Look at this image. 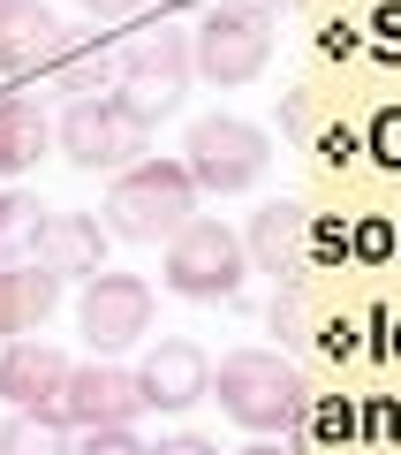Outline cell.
I'll list each match as a JSON object with an SVG mask.
<instances>
[{
	"instance_id": "1",
	"label": "cell",
	"mask_w": 401,
	"mask_h": 455,
	"mask_svg": "<svg viewBox=\"0 0 401 455\" xmlns=\"http://www.w3.org/2000/svg\"><path fill=\"white\" fill-rule=\"evenodd\" d=\"M212 403H220L242 433H288V425L303 418L311 387H303V372H295L280 349H227V357L212 364Z\"/></svg>"
},
{
	"instance_id": "2",
	"label": "cell",
	"mask_w": 401,
	"mask_h": 455,
	"mask_svg": "<svg viewBox=\"0 0 401 455\" xmlns=\"http://www.w3.org/2000/svg\"><path fill=\"white\" fill-rule=\"evenodd\" d=\"M197 197L205 190L190 182L182 160H137L106 190V235H122V243H175L197 220Z\"/></svg>"
},
{
	"instance_id": "3",
	"label": "cell",
	"mask_w": 401,
	"mask_h": 455,
	"mask_svg": "<svg viewBox=\"0 0 401 455\" xmlns=\"http://www.w3.org/2000/svg\"><path fill=\"white\" fill-rule=\"evenodd\" d=\"M265 61H273V8L265 0H220V8H205L190 23V68L205 84H220V92L257 84Z\"/></svg>"
},
{
	"instance_id": "4",
	"label": "cell",
	"mask_w": 401,
	"mask_h": 455,
	"mask_svg": "<svg viewBox=\"0 0 401 455\" xmlns=\"http://www.w3.org/2000/svg\"><path fill=\"white\" fill-rule=\"evenodd\" d=\"M265 160H273V137L257 130V122H242V114H197L190 130H182V167H190V182L205 197L250 190L265 175Z\"/></svg>"
},
{
	"instance_id": "5",
	"label": "cell",
	"mask_w": 401,
	"mask_h": 455,
	"mask_svg": "<svg viewBox=\"0 0 401 455\" xmlns=\"http://www.w3.org/2000/svg\"><path fill=\"white\" fill-rule=\"evenodd\" d=\"M53 145L83 175H129L137 160H152V130L114 99H68V114L53 122Z\"/></svg>"
},
{
	"instance_id": "6",
	"label": "cell",
	"mask_w": 401,
	"mask_h": 455,
	"mask_svg": "<svg viewBox=\"0 0 401 455\" xmlns=\"http://www.w3.org/2000/svg\"><path fill=\"white\" fill-rule=\"evenodd\" d=\"M242 281H250V243L227 220H212V212H197L175 243H167V289L190 296V304H220Z\"/></svg>"
},
{
	"instance_id": "7",
	"label": "cell",
	"mask_w": 401,
	"mask_h": 455,
	"mask_svg": "<svg viewBox=\"0 0 401 455\" xmlns=\"http://www.w3.org/2000/svg\"><path fill=\"white\" fill-rule=\"evenodd\" d=\"M182 76H190V31H152L122 53V76H114V107L137 114V122H160L182 107Z\"/></svg>"
},
{
	"instance_id": "8",
	"label": "cell",
	"mask_w": 401,
	"mask_h": 455,
	"mask_svg": "<svg viewBox=\"0 0 401 455\" xmlns=\"http://www.w3.org/2000/svg\"><path fill=\"white\" fill-rule=\"evenodd\" d=\"M53 410H61L76 433H122V425L145 418V387H137V372L91 357V364L68 372V387H61V403H53Z\"/></svg>"
},
{
	"instance_id": "9",
	"label": "cell",
	"mask_w": 401,
	"mask_h": 455,
	"mask_svg": "<svg viewBox=\"0 0 401 455\" xmlns=\"http://www.w3.org/2000/svg\"><path fill=\"white\" fill-rule=\"evenodd\" d=\"M76 326H83V341H91L98 357L145 341L152 334V281L145 274H98L76 304Z\"/></svg>"
},
{
	"instance_id": "10",
	"label": "cell",
	"mask_w": 401,
	"mask_h": 455,
	"mask_svg": "<svg viewBox=\"0 0 401 455\" xmlns=\"http://www.w3.org/2000/svg\"><path fill=\"white\" fill-rule=\"evenodd\" d=\"M137 387H145V410H190V403H212V357L197 341L167 334L152 341V357L137 364Z\"/></svg>"
},
{
	"instance_id": "11",
	"label": "cell",
	"mask_w": 401,
	"mask_h": 455,
	"mask_svg": "<svg viewBox=\"0 0 401 455\" xmlns=\"http://www.w3.org/2000/svg\"><path fill=\"white\" fill-rule=\"evenodd\" d=\"M68 372H76V364H68L53 341H38V334L0 341V403L8 410H53L61 387H68Z\"/></svg>"
},
{
	"instance_id": "12",
	"label": "cell",
	"mask_w": 401,
	"mask_h": 455,
	"mask_svg": "<svg viewBox=\"0 0 401 455\" xmlns=\"http://www.w3.org/2000/svg\"><path fill=\"white\" fill-rule=\"evenodd\" d=\"M38 266L61 281H98L106 274V220L98 212H46V228H38Z\"/></svg>"
},
{
	"instance_id": "13",
	"label": "cell",
	"mask_w": 401,
	"mask_h": 455,
	"mask_svg": "<svg viewBox=\"0 0 401 455\" xmlns=\"http://www.w3.org/2000/svg\"><path fill=\"white\" fill-rule=\"evenodd\" d=\"M53 53H61V23L46 0H0V76H23Z\"/></svg>"
},
{
	"instance_id": "14",
	"label": "cell",
	"mask_w": 401,
	"mask_h": 455,
	"mask_svg": "<svg viewBox=\"0 0 401 455\" xmlns=\"http://www.w3.org/2000/svg\"><path fill=\"white\" fill-rule=\"evenodd\" d=\"M303 235H311V212L295 205V197H273V205L250 220V274H295V259H303Z\"/></svg>"
},
{
	"instance_id": "15",
	"label": "cell",
	"mask_w": 401,
	"mask_h": 455,
	"mask_svg": "<svg viewBox=\"0 0 401 455\" xmlns=\"http://www.w3.org/2000/svg\"><path fill=\"white\" fill-rule=\"evenodd\" d=\"M53 304H61V274H46V266H8L0 274V341L38 334L53 319Z\"/></svg>"
},
{
	"instance_id": "16",
	"label": "cell",
	"mask_w": 401,
	"mask_h": 455,
	"mask_svg": "<svg viewBox=\"0 0 401 455\" xmlns=\"http://www.w3.org/2000/svg\"><path fill=\"white\" fill-rule=\"evenodd\" d=\"M38 152H53V122L38 99H0V175L38 167Z\"/></svg>"
},
{
	"instance_id": "17",
	"label": "cell",
	"mask_w": 401,
	"mask_h": 455,
	"mask_svg": "<svg viewBox=\"0 0 401 455\" xmlns=\"http://www.w3.org/2000/svg\"><path fill=\"white\" fill-rule=\"evenodd\" d=\"M0 455H76V425L61 410H8Z\"/></svg>"
},
{
	"instance_id": "18",
	"label": "cell",
	"mask_w": 401,
	"mask_h": 455,
	"mask_svg": "<svg viewBox=\"0 0 401 455\" xmlns=\"http://www.w3.org/2000/svg\"><path fill=\"white\" fill-rule=\"evenodd\" d=\"M38 228H46V205L23 190H0V274L8 266H38Z\"/></svg>"
},
{
	"instance_id": "19",
	"label": "cell",
	"mask_w": 401,
	"mask_h": 455,
	"mask_svg": "<svg viewBox=\"0 0 401 455\" xmlns=\"http://www.w3.org/2000/svg\"><path fill=\"white\" fill-rule=\"evenodd\" d=\"M76 455H152V440H137V425H122V433H83Z\"/></svg>"
},
{
	"instance_id": "20",
	"label": "cell",
	"mask_w": 401,
	"mask_h": 455,
	"mask_svg": "<svg viewBox=\"0 0 401 455\" xmlns=\"http://www.w3.org/2000/svg\"><path fill=\"white\" fill-rule=\"evenodd\" d=\"M98 23H122V16H137V8H152V0H83Z\"/></svg>"
},
{
	"instance_id": "21",
	"label": "cell",
	"mask_w": 401,
	"mask_h": 455,
	"mask_svg": "<svg viewBox=\"0 0 401 455\" xmlns=\"http://www.w3.org/2000/svg\"><path fill=\"white\" fill-rule=\"evenodd\" d=\"M152 455H220V448H212V440H197V433H175V440H160Z\"/></svg>"
},
{
	"instance_id": "22",
	"label": "cell",
	"mask_w": 401,
	"mask_h": 455,
	"mask_svg": "<svg viewBox=\"0 0 401 455\" xmlns=\"http://www.w3.org/2000/svg\"><path fill=\"white\" fill-rule=\"evenodd\" d=\"M235 455H288L280 440H250V448H235Z\"/></svg>"
}]
</instances>
